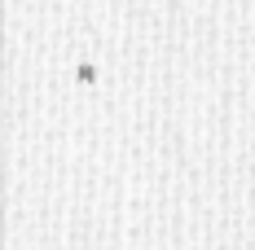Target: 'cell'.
Wrapping results in <instances>:
<instances>
[{
    "label": "cell",
    "instance_id": "cell-1",
    "mask_svg": "<svg viewBox=\"0 0 255 250\" xmlns=\"http://www.w3.org/2000/svg\"><path fill=\"white\" fill-rule=\"evenodd\" d=\"M75 83H79V88H97V83H102V62L93 57V49L79 53V62H75Z\"/></svg>",
    "mask_w": 255,
    "mask_h": 250
}]
</instances>
